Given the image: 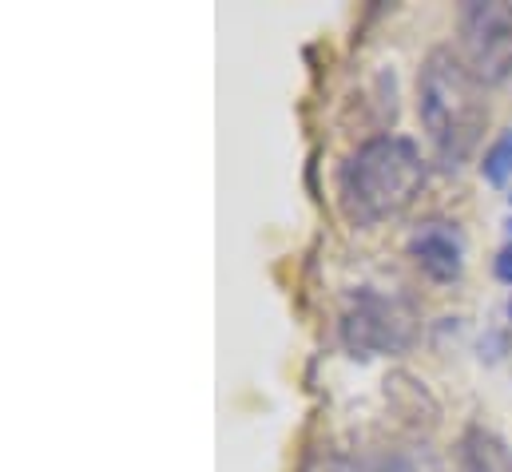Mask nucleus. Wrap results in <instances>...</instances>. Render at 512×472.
I'll return each instance as SVG.
<instances>
[{"label": "nucleus", "mask_w": 512, "mask_h": 472, "mask_svg": "<svg viewBox=\"0 0 512 472\" xmlns=\"http://www.w3.org/2000/svg\"><path fill=\"white\" fill-rule=\"evenodd\" d=\"M417 112H421V123L429 131L437 159L445 167H461L477 151L485 123H489L485 84L469 72V64L457 52L433 48L421 64Z\"/></svg>", "instance_id": "f257e3e1"}, {"label": "nucleus", "mask_w": 512, "mask_h": 472, "mask_svg": "<svg viewBox=\"0 0 512 472\" xmlns=\"http://www.w3.org/2000/svg\"><path fill=\"white\" fill-rule=\"evenodd\" d=\"M425 183L421 151L401 135L362 143L338 171V199L354 227H374L401 215Z\"/></svg>", "instance_id": "f03ea898"}, {"label": "nucleus", "mask_w": 512, "mask_h": 472, "mask_svg": "<svg viewBox=\"0 0 512 472\" xmlns=\"http://www.w3.org/2000/svg\"><path fill=\"white\" fill-rule=\"evenodd\" d=\"M465 64L481 84L512 80V0H473L461 8Z\"/></svg>", "instance_id": "7ed1b4c3"}, {"label": "nucleus", "mask_w": 512, "mask_h": 472, "mask_svg": "<svg viewBox=\"0 0 512 472\" xmlns=\"http://www.w3.org/2000/svg\"><path fill=\"white\" fill-rule=\"evenodd\" d=\"M413 338V314L378 290H358L342 310V342L354 357H374L405 350Z\"/></svg>", "instance_id": "20e7f679"}, {"label": "nucleus", "mask_w": 512, "mask_h": 472, "mask_svg": "<svg viewBox=\"0 0 512 472\" xmlns=\"http://www.w3.org/2000/svg\"><path fill=\"white\" fill-rule=\"evenodd\" d=\"M409 254L437 282H453L465 266V242L445 223H425L417 235L409 238Z\"/></svg>", "instance_id": "39448f33"}, {"label": "nucleus", "mask_w": 512, "mask_h": 472, "mask_svg": "<svg viewBox=\"0 0 512 472\" xmlns=\"http://www.w3.org/2000/svg\"><path fill=\"white\" fill-rule=\"evenodd\" d=\"M314 472H437L429 453H354V457H326Z\"/></svg>", "instance_id": "423d86ee"}, {"label": "nucleus", "mask_w": 512, "mask_h": 472, "mask_svg": "<svg viewBox=\"0 0 512 472\" xmlns=\"http://www.w3.org/2000/svg\"><path fill=\"white\" fill-rule=\"evenodd\" d=\"M465 469L469 472H512V457L505 445H497L485 433H469L465 437Z\"/></svg>", "instance_id": "0eeeda50"}, {"label": "nucleus", "mask_w": 512, "mask_h": 472, "mask_svg": "<svg viewBox=\"0 0 512 472\" xmlns=\"http://www.w3.org/2000/svg\"><path fill=\"white\" fill-rule=\"evenodd\" d=\"M481 175H485L493 187H505V183L512 179V131H505V135L485 151Z\"/></svg>", "instance_id": "6e6552de"}, {"label": "nucleus", "mask_w": 512, "mask_h": 472, "mask_svg": "<svg viewBox=\"0 0 512 472\" xmlns=\"http://www.w3.org/2000/svg\"><path fill=\"white\" fill-rule=\"evenodd\" d=\"M493 270H497V278H501V282H512V246H505V250L497 254Z\"/></svg>", "instance_id": "1a4fd4ad"}, {"label": "nucleus", "mask_w": 512, "mask_h": 472, "mask_svg": "<svg viewBox=\"0 0 512 472\" xmlns=\"http://www.w3.org/2000/svg\"><path fill=\"white\" fill-rule=\"evenodd\" d=\"M509 318H512V302H509Z\"/></svg>", "instance_id": "9d476101"}]
</instances>
